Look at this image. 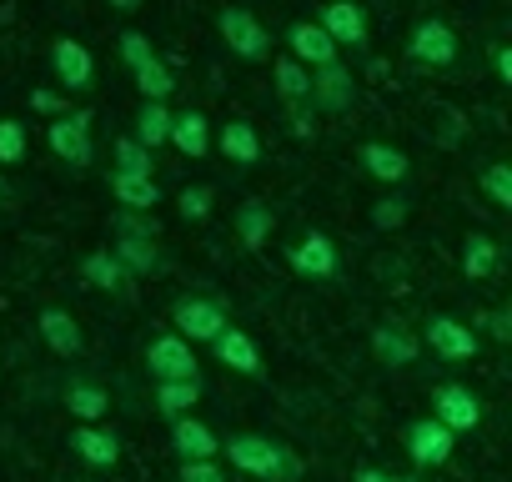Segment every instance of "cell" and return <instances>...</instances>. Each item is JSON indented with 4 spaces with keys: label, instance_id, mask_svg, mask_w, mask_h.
Returning a JSON list of instances; mask_svg holds the SVG:
<instances>
[{
    "label": "cell",
    "instance_id": "cell-1",
    "mask_svg": "<svg viewBox=\"0 0 512 482\" xmlns=\"http://www.w3.org/2000/svg\"><path fill=\"white\" fill-rule=\"evenodd\" d=\"M111 257L126 267V277H151L166 267V252H161V226L151 211H116L111 216Z\"/></svg>",
    "mask_w": 512,
    "mask_h": 482
},
{
    "label": "cell",
    "instance_id": "cell-2",
    "mask_svg": "<svg viewBox=\"0 0 512 482\" xmlns=\"http://www.w3.org/2000/svg\"><path fill=\"white\" fill-rule=\"evenodd\" d=\"M216 457H226L231 472H246L251 482H292L297 477V457L267 432H231V437H221Z\"/></svg>",
    "mask_w": 512,
    "mask_h": 482
},
{
    "label": "cell",
    "instance_id": "cell-3",
    "mask_svg": "<svg viewBox=\"0 0 512 482\" xmlns=\"http://www.w3.org/2000/svg\"><path fill=\"white\" fill-rule=\"evenodd\" d=\"M407 56H412L417 66H427V71H447V66L462 56V41H457V31H452L442 16H422V21L407 31Z\"/></svg>",
    "mask_w": 512,
    "mask_h": 482
},
{
    "label": "cell",
    "instance_id": "cell-4",
    "mask_svg": "<svg viewBox=\"0 0 512 482\" xmlns=\"http://www.w3.org/2000/svg\"><path fill=\"white\" fill-rule=\"evenodd\" d=\"M46 146L56 161L86 171L96 161V141H91V111H66V116H51L46 126Z\"/></svg>",
    "mask_w": 512,
    "mask_h": 482
},
{
    "label": "cell",
    "instance_id": "cell-5",
    "mask_svg": "<svg viewBox=\"0 0 512 482\" xmlns=\"http://www.w3.org/2000/svg\"><path fill=\"white\" fill-rule=\"evenodd\" d=\"M216 31H221V41H226V51L236 61H267L272 56V31L256 21L246 6H226L216 16Z\"/></svg>",
    "mask_w": 512,
    "mask_h": 482
},
{
    "label": "cell",
    "instance_id": "cell-6",
    "mask_svg": "<svg viewBox=\"0 0 512 482\" xmlns=\"http://www.w3.org/2000/svg\"><path fill=\"white\" fill-rule=\"evenodd\" d=\"M287 267L297 277H307V282H332L342 272V252H337V241L327 231L312 226V231H302L292 247H287Z\"/></svg>",
    "mask_w": 512,
    "mask_h": 482
},
{
    "label": "cell",
    "instance_id": "cell-7",
    "mask_svg": "<svg viewBox=\"0 0 512 482\" xmlns=\"http://www.w3.org/2000/svg\"><path fill=\"white\" fill-rule=\"evenodd\" d=\"M422 342H427L442 362H477V352H482L477 327H467V322L452 317V312H432L427 327H422Z\"/></svg>",
    "mask_w": 512,
    "mask_h": 482
},
{
    "label": "cell",
    "instance_id": "cell-8",
    "mask_svg": "<svg viewBox=\"0 0 512 482\" xmlns=\"http://www.w3.org/2000/svg\"><path fill=\"white\" fill-rule=\"evenodd\" d=\"M402 447H407V457H412L417 467H447L452 452H457V432L442 427L437 417H412V422L402 427Z\"/></svg>",
    "mask_w": 512,
    "mask_h": 482
},
{
    "label": "cell",
    "instance_id": "cell-9",
    "mask_svg": "<svg viewBox=\"0 0 512 482\" xmlns=\"http://www.w3.org/2000/svg\"><path fill=\"white\" fill-rule=\"evenodd\" d=\"M307 106L322 111V116H342L357 106V81H352V66L332 61V66H317L312 71V91H307Z\"/></svg>",
    "mask_w": 512,
    "mask_h": 482
},
{
    "label": "cell",
    "instance_id": "cell-10",
    "mask_svg": "<svg viewBox=\"0 0 512 482\" xmlns=\"http://www.w3.org/2000/svg\"><path fill=\"white\" fill-rule=\"evenodd\" d=\"M226 322H231V317H226V307H221L216 297H176V307H171V327H176V337H186L191 347H196V342H211Z\"/></svg>",
    "mask_w": 512,
    "mask_h": 482
},
{
    "label": "cell",
    "instance_id": "cell-11",
    "mask_svg": "<svg viewBox=\"0 0 512 482\" xmlns=\"http://www.w3.org/2000/svg\"><path fill=\"white\" fill-rule=\"evenodd\" d=\"M146 372H151V382H186V377H201V372H196L191 342L176 337V332H161V337L146 342Z\"/></svg>",
    "mask_w": 512,
    "mask_h": 482
},
{
    "label": "cell",
    "instance_id": "cell-12",
    "mask_svg": "<svg viewBox=\"0 0 512 482\" xmlns=\"http://www.w3.org/2000/svg\"><path fill=\"white\" fill-rule=\"evenodd\" d=\"M432 417L442 427H452L457 437L462 432H477L482 427V397L472 387H462V382H437L432 387Z\"/></svg>",
    "mask_w": 512,
    "mask_h": 482
},
{
    "label": "cell",
    "instance_id": "cell-13",
    "mask_svg": "<svg viewBox=\"0 0 512 482\" xmlns=\"http://www.w3.org/2000/svg\"><path fill=\"white\" fill-rule=\"evenodd\" d=\"M317 26L337 41V51H367V11L357 6V0H322L317 11Z\"/></svg>",
    "mask_w": 512,
    "mask_h": 482
},
{
    "label": "cell",
    "instance_id": "cell-14",
    "mask_svg": "<svg viewBox=\"0 0 512 482\" xmlns=\"http://www.w3.org/2000/svg\"><path fill=\"white\" fill-rule=\"evenodd\" d=\"M51 76H56L71 96H86V91L96 86V56H91L81 41L56 36V41H51Z\"/></svg>",
    "mask_w": 512,
    "mask_h": 482
},
{
    "label": "cell",
    "instance_id": "cell-15",
    "mask_svg": "<svg viewBox=\"0 0 512 482\" xmlns=\"http://www.w3.org/2000/svg\"><path fill=\"white\" fill-rule=\"evenodd\" d=\"M206 347H211V352H216V362H221V367H231L236 377H267L262 347H256V342H251L241 327H231V322H226V327H221V332H216Z\"/></svg>",
    "mask_w": 512,
    "mask_h": 482
},
{
    "label": "cell",
    "instance_id": "cell-16",
    "mask_svg": "<svg viewBox=\"0 0 512 482\" xmlns=\"http://www.w3.org/2000/svg\"><path fill=\"white\" fill-rule=\"evenodd\" d=\"M287 56H292V61H302L307 71L342 61L337 41H332V36L317 26V21H292V26H287Z\"/></svg>",
    "mask_w": 512,
    "mask_h": 482
},
{
    "label": "cell",
    "instance_id": "cell-17",
    "mask_svg": "<svg viewBox=\"0 0 512 482\" xmlns=\"http://www.w3.org/2000/svg\"><path fill=\"white\" fill-rule=\"evenodd\" d=\"M36 332H41V342H46L61 362H76V357L86 352V332H81V322H76L66 307H46V312L36 317Z\"/></svg>",
    "mask_w": 512,
    "mask_h": 482
},
{
    "label": "cell",
    "instance_id": "cell-18",
    "mask_svg": "<svg viewBox=\"0 0 512 482\" xmlns=\"http://www.w3.org/2000/svg\"><path fill=\"white\" fill-rule=\"evenodd\" d=\"M71 452H76L86 467L106 472V467L121 462V437H116L111 427H101V422H76V427H71Z\"/></svg>",
    "mask_w": 512,
    "mask_h": 482
},
{
    "label": "cell",
    "instance_id": "cell-19",
    "mask_svg": "<svg viewBox=\"0 0 512 482\" xmlns=\"http://www.w3.org/2000/svg\"><path fill=\"white\" fill-rule=\"evenodd\" d=\"M357 161H362V171H367L372 181H382V186H402V181L412 176V156H407L402 146H392V141H362V146H357Z\"/></svg>",
    "mask_w": 512,
    "mask_h": 482
},
{
    "label": "cell",
    "instance_id": "cell-20",
    "mask_svg": "<svg viewBox=\"0 0 512 482\" xmlns=\"http://www.w3.org/2000/svg\"><path fill=\"white\" fill-rule=\"evenodd\" d=\"M417 352H422V342H417L407 327H397V322H382V327H372V357H377L387 372H402V367H412V362H417Z\"/></svg>",
    "mask_w": 512,
    "mask_h": 482
},
{
    "label": "cell",
    "instance_id": "cell-21",
    "mask_svg": "<svg viewBox=\"0 0 512 482\" xmlns=\"http://www.w3.org/2000/svg\"><path fill=\"white\" fill-rule=\"evenodd\" d=\"M231 226H236V241H241L246 252H262L267 241H272V231H277V211L267 201H241L231 211Z\"/></svg>",
    "mask_w": 512,
    "mask_h": 482
},
{
    "label": "cell",
    "instance_id": "cell-22",
    "mask_svg": "<svg viewBox=\"0 0 512 482\" xmlns=\"http://www.w3.org/2000/svg\"><path fill=\"white\" fill-rule=\"evenodd\" d=\"M181 156H191V161H201L206 151H211V116L206 111H196V106H186V111H171V136H166Z\"/></svg>",
    "mask_w": 512,
    "mask_h": 482
},
{
    "label": "cell",
    "instance_id": "cell-23",
    "mask_svg": "<svg viewBox=\"0 0 512 482\" xmlns=\"http://www.w3.org/2000/svg\"><path fill=\"white\" fill-rule=\"evenodd\" d=\"M211 141H216L221 156H226L231 166H241V171H251L256 161H262V136H256L251 121H221V131H216Z\"/></svg>",
    "mask_w": 512,
    "mask_h": 482
},
{
    "label": "cell",
    "instance_id": "cell-24",
    "mask_svg": "<svg viewBox=\"0 0 512 482\" xmlns=\"http://www.w3.org/2000/svg\"><path fill=\"white\" fill-rule=\"evenodd\" d=\"M171 452L181 457V462H191V457H216L221 452V437L201 422V417H171Z\"/></svg>",
    "mask_w": 512,
    "mask_h": 482
},
{
    "label": "cell",
    "instance_id": "cell-25",
    "mask_svg": "<svg viewBox=\"0 0 512 482\" xmlns=\"http://www.w3.org/2000/svg\"><path fill=\"white\" fill-rule=\"evenodd\" d=\"M502 272V241H492L487 231H467L462 241V277L467 282H492Z\"/></svg>",
    "mask_w": 512,
    "mask_h": 482
},
{
    "label": "cell",
    "instance_id": "cell-26",
    "mask_svg": "<svg viewBox=\"0 0 512 482\" xmlns=\"http://www.w3.org/2000/svg\"><path fill=\"white\" fill-rule=\"evenodd\" d=\"M111 196L126 206V211H156L166 196H161V181L156 176H136V171H111Z\"/></svg>",
    "mask_w": 512,
    "mask_h": 482
},
{
    "label": "cell",
    "instance_id": "cell-27",
    "mask_svg": "<svg viewBox=\"0 0 512 482\" xmlns=\"http://www.w3.org/2000/svg\"><path fill=\"white\" fill-rule=\"evenodd\" d=\"M81 282L86 287H96V292H126V267L111 257V247H101V252H86L81 257Z\"/></svg>",
    "mask_w": 512,
    "mask_h": 482
},
{
    "label": "cell",
    "instance_id": "cell-28",
    "mask_svg": "<svg viewBox=\"0 0 512 482\" xmlns=\"http://www.w3.org/2000/svg\"><path fill=\"white\" fill-rule=\"evenodd\" d=\"M66 412H71L76 422H101V417L111 412V392H106L101 382L76 377V382L66 387Z\"/></svg>",
    "mask_w": 512,
    "mask_h": 482
},
{
    "label": "cell",
    "instance_id": "cell-29",
    "mask_svg": "<svg viewBox=\"0 0 512 482\" xmlns=\"http://www.w3.org/2000/svg\"><path fill=\"white\" fill-rule=\"evenodd\" d=\"M131 76H136L141 101H171V91H176V71L166 66V56H161V51H156L151 61H141Z\"/></svg>",
    "mask_w": 512,
    "mask_h": 482
},
{
    "label": "cell",
    "instance_id": "cell-30",
    "mask_svg": "<svg viewBox=\"0 0 512 482\" xmlns=\"http://www.w3.org/2000/svg\"><path fill=\"white\" fill-rule=\"evenodd\" d=\"M146 151H156V146H166V136H171V106L166 101H141L136 106V131H131Z\"/></svg>",
    "mask_w": 512,
    "mask_h": 482
},
{
    "label": "cell",
    "instance_id": "cell-31",
    "mask_svg": "<svg viewBox=\"0 0 512 482\" xmlns=\"http://www.w3.org/2000/svg\"><path fill=\"white\" fill-rule=\"evenodd\" d=\"M201 402V377H186V382H156V412L171 422V417H186L191 407Z\"/></svg>",
    "mask_w": 512,
    "mask_h": 482
},
{
    "label": "cell",
    "instance_id": "cell-32",
    "mask_svg": "<svg viewBox=\"0 0 512 482\" xmlns=\"http://www.w3.org/2000/svg\"><path fill=\"white\" fill-rule=\"evenodd\" d=\"M272 86H277V96H282L287 106H297V101H307V91H312V71H307L302 61L282 56V61L272 66Z\"/></svg>",
    "mask_w": 512,
    "mask_h": 482
},
{
    "label": "cell",
    "instance_id": "cell-33",
    "mask_svg": "<svg viewBox=\"0 0 512 482\" xmlns=\"http://www.w3.org/2000/svg\"><path fill=\"white\" fill-rule=\"evenodd\" d=\"M31 156V131L16 116H0V171H11Z\"/></svg>",
    "mask_w": 512,
    "mask_h": 482
},
{
    "label": "cell",
    "instance_id": "cell-34",
    "mask_svg": "<svg viewBox=\"0 0 512 482\" xmlns=\"http://www.w3.org/2000/svg\"><path fill=\"white\" fill-rule=\"evenodd\" d=\"M111 161H116V171L156 176V151H146L136 136H121V141H111Z\"/></svg>",
    "mask_w": 512,
    "mask_h": 482
},
{
    "label": "cell",
    "instance_id": "cell-35",
    "mask_svg": "<svg viewBox=\"0 0 512 482\" xmlns=\"http://www.w3.org/2000/svg\"><path fill=\"white\" fill-rule=\"evenodd\" d=\"M477 186H482V196H487L497 211H512V166H507V161L482 166V171H477Z\"/></svg>",
    "mask_w": 512,
    "mask_h": 482
},
{
    "label": "cell",
    "instance_id": "cell-36",
    "mask_svg": "<svg viewBox=\"0 0 512 482\" xmlns=\"http://www.w3.org/2000/svg\"><path fill=\"white\" fill-rule=\"evenodd\" d=\"M211 211H216V186H206V181L181 186V196H176V216L181 221H206Z\"/></svg>",
    "mask_w": 512,
    "mask_h": 482
},
{
    "label": "cell",
    "instance_id": "cell-37",
    "mask_svg": "<svg viewBox=\"0 0 512 482\" xmlns=\"http://www.w3.org/2000/svg\"><path fill=\"white\" fill-rule=\"evenodd\" d=\"M407 216H412V201H407L402 191H392V196L372 201V226H377V231H402V226H407Z\"/></svg>",
    "mask_w": 512,
    "mask_h": 482
},
{
    "label": "cell",
    "instance_id": "cell-38",
    "mask_svg": "<svg viewBox=\"0 0 512 482\" xmlns=\"http://www.w3.org/2000/svg\"><path fill=\"white\" fill-rule=\"evenodd\" d=\"M116 51H121L126 71H136L141 61H151V56H156V46H151V36H146V31H121V36H116Z\"/></svg>",
    "mask_w": 512,
    "mask_h": 482
},
{
    "label": "cell",
    "instance_id": "cell-39",
    "mask_svg": "<svg viewBox=\"0 0 512 482\" xmlns=\"http://www.w3.org/2000/svg\"><path fill=\"white\" fill-rule=\"evenodd\" d=\"M181 482H231V477L216 457H191V462H181Z\"/></svg>",
    "mask_w": 512,
    "mask_h": 482
},
{
    "label": "cell",
    "instance_id": "cell-40",
    "mask_svg": "<svg viewBox=\"0 0 512 482\" xmlns=\"http://www.w3.org/2000/svg\"><path fill=\"white\" fill-rule=\"evenodd\" d=\"M31 111H41V116H66V111H71V101H66L61 91L41 86V91H31Z\"/></svg>",
    "mask_w": 512,
    "mask_h": 482
},
{
    "label": "cell",
    "instance_id": "cell-41",
    "mask_svg": "<svg viewBox=\"0 0 512 482\" xmlns=\"http://www.w3.org/2000/svg\"><path fill=\"white\" fill-rule=\"evenodd\" d=\"M287 116H292V136H297V141H312V136H317V121H312V106H307V101L287 106Z\"/></svg>",
    "mask_w": 512,
    "mask_h": 482
},
{
    "label": "cell",
    "instance_id": "cell-42",
    "mask_svg": "<svg viewBox=\"0 0 512 482\" xmlns=\"http://www.w3.org/2000/svg\"><path fill=\"white\" fill-rule=\"evenodd\" d=\"M482 327H487L492 342H512V312H507V307H492V312L482 317Z\"/></svg>",
    "mask_w": 512,
    "mask_h": 482
},
{
    "label": "cell",
    "instance_id": "cell-43",
    "mask_svg": "<svg viewBox=\"0 0 512 482\" xmlns=\"http://www.w3.org/2000/svg\"><path fill=\"white\" fill-rule=\"evenodd\" d=\"M352 482H417V477H397V472H387V467H357Z\"/></svg>",
    "mask_w": 512,
    "mask_h": 482
},
{
    "label": "cell",
    "instance_id": "cell-44",
    "mask_svg": "<svg viewBox=\"0 0 512 482\" xmlns=\"http://www.w3.org/2000/svg\"><path fill=\"white\" fill-rule=\"evenodd\" d=\"M492 76H497L502 86H512V51H507V46L492 51Z\"/></svg>",
    "mask_w": 512,
    "mask_h": 482
},
{
    "label": "cell",
    "instance_id": "cell-45",
    "mask_svg": "<svg viewBox=\"0 0 512 482\" xmlns=\"http://www.w3.org/2000/svg\"><path fill=\"white\" fill-rule=\"evenodd\" d=\"M106 6H111V11H121V16H136V11L146 6V0H106Z\"/></svg>",
    "mask_w": 512,
    "mask_h": 482
},
{
    "label": "cell",
    "instance_id": "cell-46",
    "mask_svg": "<svg viewBox=\"0 0 512 482\" xmlns=\"http://www.w3.org/2000/svg\"><path fill=\"white\" fill-rule=\"evenodd\" d=\"M11 201H16V186H11V176H6V171H0V211H6Z\"/></svg>",
    "mask_w": 512,
    "mask_h": 482
}]
</instances>
